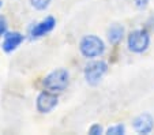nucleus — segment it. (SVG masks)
I'll return each instance as SVG.
<instances>
[{
  "instance_id": "nucleus-15",
  "label": "nucleus",
  "mask_w": 154,
  "mask_h": 135,
  "mask_svg": "<svg viewBox=\"0 0 154 135\" xmlns=\"http://www.w3.org/2000/svg\"><path fill=\"white\" fill-rule=\"evenodd\" d=\"M2 6H3V2H2V0H0V8H2Z\"/></svg>"
},
{
  "instance_id": "nucleus-10",
  "label": "nucleus",
  "mask_w": 154,
  "mask_h": 135,
  "mask_svg": "<svg viewBox=\"0 0 154 135\" xmlns=\"http://www.w3.org/2000/svg\"><path fill=\"white\" fill-rule=\"evenodd\" d=\"M106 134L108 135H123V134H125V127L123 124H115V126L109 127L106 130Z\"/></svg>"
},
{
  "instance_id": "nucleus-6",
  "label": "nucleus",
  "mask_w": 154,
  "mask_h": 135,
  "mask_svg": "<svg viewBox=\"0 0 154 135\" xmlns=\"http://www.w3.org/2000/svg\"><path fill=\"white\" fill-rule=\"evenodd\" d=\"M132 127L138 134H150L154 128V119L150 113H142L132 120Z\"/></svg>"
},
{
  "instance_id": "nucleus-9",
  "label": "nucleus",
  "mask_w": 154,
  "mask_h": 135,
  "mask_svg": "<svg viewBox=\"0 0 154 135\" xmlns=\"http://www.w3.org/2000/svg\"><path fill=\"white\" fill-rule=\"evenodd\" d=\"M124 37V27L122 25H113L108 30V40L113 45H117Z\"/></svg>"
},
{
  "instance_id": "nucleus-4",
  "label": "nucleus",
  "mask_w": 154,
  "mask_h": 135,
  "mask_svg": "<svg viewBox=\"0 0 154 135\" xmlns=\"http://www.w3.org/2000/svg\"><path fill=\"white\" fill-rule=\"evenodd\" d=\"M106 71L108 64L104 60H94V62H90L89 64H86V67H85V79L89 85L94 86L102 79V76L105 75Z\"/></svg>"
},
{
  "instance_id": "nucleus-1",
  "label": "nucleus",
  "mask_w": 154,
  "mask_h": 135,
  "mask_svg": "<svg viewBox=\"0 0 154 135\" xmlns=\"http://www.w3.org/2000/svg\"><path fill=\"white\" fill-rule=\"evenodd\" d=\"M70 83V72L66 68H57V70L49 72L42 79V86L45 90L53 91V93H60L67 89Z\"/></svg>"
},
{
  "instance_id": "nucleus-7",
  "label": "nucleus",
  "mask_w": 154,
  "mask_h": 135,
  "mask_svg": "<svg viewBox=\"0 0 154 135\" xmlns=\"http://www.w3.org/2000/svg\"><path fill=\"white\" fill-rule=\"evenodd\" d=\"M56 25V21L53 17H47L45 19H42L41 22L35 23L34 26L30 29V37L34 40V38H40L42 35L48 34L49 32H52L53 27Z\"/></svg>"
},
{
  "instance_id": "nucleus-13",
  "label": "nucleus",
  "mask_w": 154,
  "mask_h": 135,
  "mask_svg": "<svg viewBox=\"0 0 154 135\" xmlns=\"http://www.w3.org/2000/svg\"><path fill=\"white\" fill-rule=\"evenodd\" d=\"M104 132V130H102V127L100 126V124H93V126L89 128V134L90 135H100Z\"/></svg>"
},
{
  "instance_id": "nucleus-3",
  "label": "nucleus",
  "mask_w": 154,
  "mask_h": 135,
  "mask_svg": "<svg viewBox=\"0 0 154 135\" xmlns=\"http://www.w3.org/2000/svg\"><path fill=\"white\" fill-rule=\"evenodd\" d=\"M128 49L134 53H143L150 45V35L146 29H137L128 34L127 37Z\"/></svg>"
},
{
  "instance_id": "nucleus-12",
  "label": "nucleus",
  "mask_w": 154,
  "mask_h": 135,
  "mask_svg": "<svg viewBox=\"0 0 154 135\" xmlns=\"http://www.w3.org/2000/svg\"><path fill=\"white\" fill-rule=\"evenodd\" d=\"M7 29H8V23H7V19L0 15V37H3L4 34L7 33Z\"/></svg>"
},
{
  "instance_id": "nucleus-2",
  "label": "nucleus",
  "mask_w": 154,
  "mask_h": 135,
  "mask_svg": "<svg viewBox=\"0 0 154 135\" xmlns=\"http://www.w3.org/2000/svg\"><path fill=\"white\" fill-rule=\"evenodd\" d=\"M79 51L81 53L87 57V59H94V57H100L104 55L105 52V44L100 37L94 34L85 35L79 42Z\"/></svg>"
},
{
  "instance_id": "nucleus-8",
  "label": "nucleus",
  "mask_w": 154,
  "mask_h": 135,
  "mask_svg": "<svg viewBox=\"0 0 154 135\" xmlns=\"http://www.w3.org/2000/svg\"><path fill=\"white\" fill-rule=\"evenodd\" d=\"M25 37L23 34H20L19 32H7L3 35V42H2V48H3L4 52L10 53L12 51H15L19 47L22 42H23Z\"/></svg>"
},
{
  "instance_id": "nucleus-11",
  "label": "nucleus",
  "mask_w": 154,
  "mask_h": 135,
  "mask_svg": "<svg viewBox=\"0 0 154 135\" xmlns=\"http://www.w3.org/2000/svg\"><path fill=\"white\" fill-rule=\"evenodd\" d=\"M30 3H32V6L34 7L35 10L42 11V10L48 8V6H49V3H51V0H30Z\"/></svg>"
},
{
  "instance_id": "nucleus-5",
  "label": "nucleus",
  "mask_w": 154,
  "mask_h": 135,
  "mask_svg": "<svg viewBox=\"0 0 154 135\" xmlns=\"http://www.w3.org/2000/svg\"><path fill=\"white\" fill-rule=\"evenodd\" d=\"M57 103H59V98L56 96V93L45 90L38 94L35 106H37V111L40 113H49V112H52L56 108Z\"/></svg>"
},
{
  "instance_id": "nucleus-14",
  "label": "nucleus",
  "mask_w": 154,
  "mask_h": 135,
  "mask_svg": "<svg viewBox=\"0 0 154 135\" xmlns=\"http://www.w3.org/2000/svg\"><path fill=\"white\" fill-rule=\"evenodd\" d=\"M147 4H149V0H135V6H137L138 8H140V10L146 8Z\"/></svg>"
}]
</instances>
